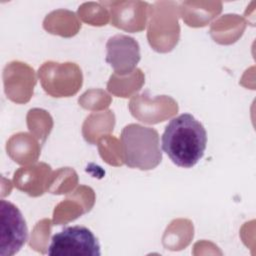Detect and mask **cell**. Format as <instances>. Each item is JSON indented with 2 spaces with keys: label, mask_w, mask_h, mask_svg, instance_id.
I'll list each match as a JSON object with an SVG mask.
<instances>
[{
  "label": "cell",
  "mask_w": 256,
  "mask_h": 256,
  "mask_svg": "<svg viewBox=\"0 0 256 256\" xmlns=\"http://www.w3.org/2000/svg\"><path fill=\"white\" fill-rule=\"evenodd\" d=\"M161 141L163 151L175 165L192 168L204 155L207 132L192 114L183 113L169 121Z\"/></svg>",
  "instance_id": "1"
},
{
  "label": "cell",
  "mask_w": 256,
  "mask_h": 256,
  "mask_svg": "<svg viewBox=\"0 0 256 256\" xmlns=\"http://www.w3.org/2000/svg\"><path fill=\"white\" fill-rule=\"evenodd\" d=\"M124 161L131 168L149 170L162 160L158 132L140 124L126 125L121 132Z\"/></svg>",
  "instance_id": "2"
},
{
  "label": "cell",
  "mask_w": 256,
  "mask_h": 256,
  "mask_svg": "<svg viewBox=\"0 0 256 256\" xmlns=\"http://www.w3.org/2000/svg\"><path fill=\"white\" fill-rule=\"evenodd\" d=\"M51 256H100L97 237L87 227L76 225L65 227L54 234L48 247Z\"/></svg>",
  "instance_id": "3"
},
{
  "label": "cell",
  "mask_w": 256,
  "mask_h": 256,
  "mask_svg": "<svg viewBox=\"0 0 256 256\" xmlns=\"http://www.w3.org/2000/svg\"><path fill=\"white\" fill-rule=\"evenodd\" d=\"M0 255L12 256L20 251L28 239L26 221L11 202L0 201Z\"/></svg>",
  "instance_id": "4"
},
{
  "label": "cell",
  "mask_w": 256,
  "mask_h": 256,
  "mask_svg": "<svg viewBox=\"0 0 256 256\" xmlns=\"http://www.w3.org/2000/svg\"><path fill=\"white\" fill-rule=\"evenodd\" d=\"M138 42L127 35L117 34L110 37L106 43V62L110 64L116 74L126 75L133 71L140 61Z\"/></svg>",
  "instance_id": "5"
}]
</instances>
